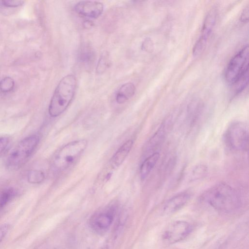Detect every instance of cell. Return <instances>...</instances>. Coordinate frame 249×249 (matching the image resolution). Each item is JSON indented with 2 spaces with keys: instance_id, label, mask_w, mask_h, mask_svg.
Segmentation results:
<instances>
[{
  "instance_id": "obj_19",
  "label": "cell",
  "mask_w": 249,
  "mask_h": 249,
  "mask_svg": "<svg viewBox=\"0 0 249 249\" xmlns=\"http://www.w3.org/2000/svg\"><path fill=\"white\" fill-rule=\"evenodd\" d=\"M45 177V174L42 171L33 170L29 172L27 175V180L31 183H39L44 180Z\"/></svg>"
},
{
  "instance_id": "obj_25",
  "label": "cell",
  "mask_w": 249,
  "mask_h": 249,
  "mask_svg": "<svg viewBox=\"0 0 249 249\" xmlns=\"http://www.w3.org/2000/svg\"><path fill=\"white\" fill-rule=\"evenodd\" d=\"M240 20L242 22H246L249 20V5H247L241 12Z\"/></svg>"
},
{
  "instance_id": "obj_5",
  "label": "cell",
  "mask_w": 249,
  "mask_h": 249,
  "mask_svg": "<svg viewBox=\"0 0 249 249\" xmlns=\"http://www.w3.org/2000/svg\"><path fill=\"white\" fill-rule=\"evenodd\" d=\"M39 141L38 136L33 135L20 141L7 157L6 165L8 168L14 170L23 166L35 150Z\"/></svg>"
},
{
  "instance_id": "obj_4",
  "label": "cell",
  "mask_w": 249,
  "mask_h": 249,
  "mask_svg": "<svg viewBox=\"0 0 249 249\" xmlns=\"http://www.w3.org/2000/svg\"><path fill=\"white\" fill-rule=\"evenodd\" d=\"M86 139L71 142L60 148L54 154L53 164L55 169L63 171L71 166L87 147Z\"/></svg>"
},
{
  "instance_id": "obj_22",
  "label": "cell",
  "mask_w": 249,
  "mask_h": 249,
  "mask_svg": "<svg viewBox=\"0 0 249 249\" xmlns=\"http://www.w3.org/2000/svg\"><path fill=\"white\" fill-rule=\"evenodd\" d=\"M0 3L6 7H17L22 5L24 1L18 0H3L0 1Z\"/></svg>"
},
{
  "instance_id": "obj_21",
  "label": "cell",
  "mask_w": 249,
  "mask_h": 249,
  "mask_svg": "<svg viewBox=\"0 0 249 249\" xmlns=\"http://www.w3.org/2000/svg\"><path fill=\"white\" fill-rule=\"evenodd\" d=\"M14 86V80L10 77H5L0 81V90L2 92L7 93L12 91Z\"/></svg>"
},
{
  "instance_id": "obj_15",
  "label": "cell",
  "mask_w": 249,
  "mask_h": 249,
  "mask_svg": "<svg viewBox=\"0 0 249 249\" xmlns=\"http://www.w3.org/2000/svg\"><path fill=\"white\" fill-rule=\"evenodd\" d=\"M166 130V123L164 122L148 142L146 145L148 151H152L160 145L165 138Z\"/></svg>"
},
{
  "instance_id": "obj_10",
  "label": "cell",
  "mask_w": 249,
  "mask_h": 249,
  "mask_svg": "<svg viewBox=\"0 0 249 249\" xmlns=\"http://www.w3.org/2000/svg\"><path fill=\"white\" fill-rule=\"evenodd\" d=\"M103 10V3L97 1H80L74 6V10L77 14L89 18H97L102 14Z\"/></svg>"
},
{
  "instance_id": "obj_27",
  "label": "cell",
  "mask_w": 249,
  "mask_h": 249,
  "mask_svg": "<svg viewBox=\"0 0 249 249\" xmlns=\"http://www.w3.org/2000/svg\"><path fill=\"white\" fill-rule=\"evenodd\" d=\"M112 246V241H109L105 243L98 249H111Z\"/></svg>"
},
{
  "instance_id": "obj_9",
  "label": "cell",
  "mask_w": 249,
  "mask_h": 249,
  "mask_svg": "<svg viewBox=\"0 0 249 249\" xmlns=\"http://www.w3.org/2000/svg\"><path fill=\"white\" fill-rule=\"evenodd\" d=\"M192 230L191 225L184 221L172 223L163 235V240L168 244H174L186 238Z\"/></svg>"
},
{
  "instance_id": "obj_11",
  "label": "cell",
  "mask_w": 249,
  "mask_h": 249,
  "mask_svg": "<svg viewBox=\"0 0 249 249\" xmlns=\"http://www.w3.org/2000/svg\"><path fill=\"white\" fill-rule=\"evenodd\" d=\"M190 197V194L187 192L180 193L172 197L164 206L163 213L169 214L178 211L187 203Z\"/></svg>"
},
{
  "instance_id": "obj_18",
  "label": "cell",
  "mask_w": 249,
  "mask_h": 249,
  "mask_svg": "<svg viewBox=\"0 0 249 249\" xmlns=\"http://www.w3.org/2000/svg\"><path fill=\"white\" fill-rule=\"evenodd\" d=\"M208 173V168L204 164H198L192 170L189 176L190 181H196L204 178Z\"/></svg>"
},
{
  "instance_id": "obj_16",
  "label": "cell",
  "mask_w": 249,
  "mask_h": 249,
  "mask_svg": "<svg viewBox=\"0 0 249 249\" xmlns=\"http://www.w3.org/2000/svg\"><path fill=\"white\" fill-rule=\"evenodd\" d=\"M79 59L85 65L91 64L95 59V53L92 49L88 46L82 47L79 51Z\"/></svg>"
},
{
  "instance_id": "obj_20",
  "label": "cell",
  "mask_w": 249,
  "mask_h": 249,
  "mask_svg": "<svg viewBox=\"0 0 249 249\" xmlns=\"http://www.w3.org/2000/svg\"><path fill=\"white\" fill-rule=\"evenodd\" d=\"M109 55L107 53H104L99 58L96 67V72L98 74H102L106 70L109 66Z\"/></svg>"
},
{
  "instance_id": "obj_24",
  "label": "cell",
  "mask_w": 249,
  "mask_h": 249,
  "mask_svg": "<svg viewBox=\"0 0 249 249\" xmlns=\"http://www.w3.org/2000/svg\"><path fill=\"white\" fill-rule=\"evenodd\" d=\"M10 229L9 224H4L0 227V243L4 239Z\"/></svg>"
},
{
  "instance_id": "obj_2",
  "label": "cell",
  "mask_w": 249,
  "mask_h": 249,
  "mask_svg": "<svg viewBox=\"0 0 249 249\" xmlns=\"http://www.w3.org/2000/svg\"><path fill=\"white\" fill-rule=\"evenodd\" d=\"M227 82L233 86L235 93L242 92L248 84L249 46H244L229 62L225 73Z\"/></svg>"
},
{
  "instance_id": "obj_6",
  "label": "cell",
  "mask_w": 249,
  "mask_h": 249,
  "mask_svg": "<svg viewBox=\"0 0 249 249\" xmlns=\"http://www.w3.org/2000/svg\"><path fill=\"white\" fill-rule=\"evenodd\" d=\"M226 145L232 150L247 151L249 147V132L247 125L235 122L227 129L224 137Z\"/></svg>"
},
{
  "instance_id": "obj_3",
  "label": "cell",
  "mask_w": 249,
  "mask_h": 249,
  "mask_svg": "<svg viewBox=\"0 0 249 249\" xmlns=\"http://www.w3.org/2000/svg\"><path fill=\"white\" fill-rule=\"evenodd\" d=\"M77 82L75 76L70 74L63 77L56 86L48 107L50 116L55 118L68 108L74 96Z\"/></svg>"
},
{
  "instance_id": "obj_8",
  "label": "cell",
  "mask_w": 249,
  "mask_h": 249,
  "mask_svg": "<svg viewBox=\"0 0 249 249\" xmlns=\"http://www.w3.org/2000/svg\"><path fill=\"white\" fill-rule=\"evenodd\" d=\"M217 11L212 8L207 14L204 20L201 34L193 48V55H199L205 49L208 40L212 32L216 22Z\"/></svg>"
},
{
  "instance_id": "obj_7",
  "label": "cell",
  "mask_w": 249,
  "mask_h": 249,
  "mask_svg": "<svg viewBox=\"0 0 249 249\" xmlns=\"http://www.w3.org/2000/svg\"><path fill=\"white\" fill-rule=\"evenodd\" d=\"M117 210V206L113 204L95 213L89 220L90 228L98 234L107 232L114 220Z\"/></svg>"
},
{
  "instance_id": "obj_12",
  "label": "cell",
  "mask_w": 249,
  "mask_h": 249,
  "mask_svg": "<svg viewBox=\"0 0 249 249\" xmlns=\"http://www.w3.org/2000/svg\"><path fill=\"white\" fill-rule=\"evenodd\" d=\"M133 145L132 140L129 139L125 142L111 158L109 165L114 170L120 166L129 153Z\"/></svg>"
},
{
  "instance_id": "obj_26",
  "label": "cell",
  "mask_w": 249,
  "mask_h": 249,
  "mask_svg": "<svg viewBox=\"0 0 249 249\" xmlns=\"http://www.w3.org/2000/svg\"><path fill=\"white\" fill-rule=\"evenodd\" d=\"M9 142L7 137H0V154H1L7 147Z\"/></svg>"
},
{
  "instance_id": "obj_13",
  "label": "cell",
  "mask_w": 249,
  "mask_h": 249,
  "mask_svg": "<svg viewBox=\"0 0 249 249\" xmlns=\"http://www.w3.org/2000/svg\"><path fill=\"white\" fill-rule=\"evenodd\" d=\"M136 91L135 85L131 82L121 86L115 95V100L119 104H123L132 98Z\"/></svg>"
},
{
  "instance_id": "obj_23",
  "label": "cell",
  "mask_w": 249,
  "mask_h": 249,
  "mask_svg": "<svg viewBox=\"0 0 249 249\" xmlns=\"http://www.w3.org/2000/svg\"><path fill=\"white\" fill-rule=\"evenodd\" d=\"M153 47L152 40L149 38H145L142 45V49L146 52H150Z\"/></svg>"
},
{
  "instance_id": "obj_14",
  "label": "cell",
  "mask_w": 249,
  "mask_h": 249,
  "mask_svg": "<svg viewBox=\"0 0 249 249\" xmlns=\"http://www.w3.org/2000/svg\"><path fill=\"white\" fill-rule=\"evenodd\" d=\"M159 158V153L156 152L144 160L140 168V176L142 180H144L148 176L158 162Z\"/></svg>"
},
{
  "instance_id": "obj_1",
  "label": "cell",
  "mask_w": 249,
  "mask_h": 249,
  "mask_svg": "<svg viewBox=\"0 0 249 249\" xmlns=\"http://www.w3.org/2000/svg\"><path fill=\"white\" fill-rule=\"evenodd\" d=\"M202 199L215 210L224 213H231L241 206V198L237 191L225 183H219L205 191Z\"/></svg>"
},
{
  "instance_id": "obj_17",
  "label": "cell",
  "mask_w": 249,
  "mask_h": 249,
  "mask_svg": "<svg viewBox=\"0 0 249 249\" xmlns=\"http://www.w3.org/2000/svg\"><path fill=\"white\" fill-rule=\"evenodd\" d=\"M17 194L13 188H9L3 190L0 195V211L10 202Z\"/></svg>"
}]
</instances>
